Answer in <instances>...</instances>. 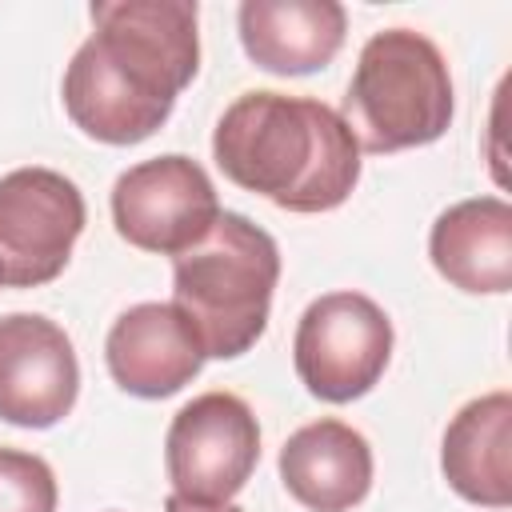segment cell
Returning a JSON list of instances; mask_svg holds the SVG:
<instances>
[{"label": "cell", "mask_w": 512, "mask_h": 512, "mask_svg": "<svg viewBox=\"0 0 512 512\" xmlns=\"http://www.w3.org/2000/svg\"><path fill=\"white\" fill-rule=\"evenodd\" d=\"M164 512H244V508H240V504H232V500H224V504H200V500H188V496L168 492Z\"/></svg>", "instance_id": "2e32d148"}, {"label": "cell", "mask_w": 512, "mask_h": 512, "mask_svg": "<svg viewBox=\"0 0 512 512\" xmlns=\"http://www.w3.org/2000/svg\"><path fill=\"white\" fill-rule=\"evenodd\" d=\"M440 468L456 496L480 508L512 504V396L488 392L468 400L444 428Z\"/></svg>", "instance_id": "5bb4252c"}, {"label": "cell", "mask_w": 512, "mask_h": 512, "mask_svg": "<svg viewBox=\"0 0 512 512\" xmlns=\"http://www.w3.org/2000/svg\"><path fill=\"white\" fill-rule=\"evenodd\" d=\"M212 156L236 188L288 212H332L360 180V144L340 112L284 92L236 96L216 120Z\"/></svg>", "instance_id": "7a4b0ae2"}, {"label": "cell", "mask_w": 512, "mask_h": 512, "mask_svg": "<svg viewBox=\"0 0 512 512\" xmlns=\"http://www.w3.org/2000/svg\"><path fill=\"white\" fill-rule=\"evenodd\" d=\"M436 272L472 296H500L512 288V204L500 196H472L444 208L428 236Z\"/></svg>", "instance_id": "4fadbf2b"}, {"label": "cell", "mask_w": 512, "mask_h": 512, "mask_svg": "<svg viewBox=\"0 0 512 512\" xmlns=\"http://www.w3.org/2000/svg\"><path fill=\"white\" fill-rule=\"evenodd\" d=\"M280 480L308 512H348L372 488V448L344 420H312L284 440Z\"/></svg>", "instance_id": "7c38bea8"}, {"label": "cell", "mask_w": 512, "mask_h": 512, "mask_svg": "<svg viewBox=\"0 0 512 512\" xmlns=\"http://www.w3.org/2000/svg\"><path fill=\"white\" fill-rule=\"evenodd\" d=\"M216 216L220 200L208 172L180 152L140 160L112 184V224L140 252L180 256L208 236Z\"/></svg>", "instance_id": "ba28073f"}, {"label": "cell", "mask_w": 512, "mask_h": 512, "mask_svg": "<svg viewBox=\"0 0 512 512\" xmlns=\"http://www.w3.org/2000/svg\"><path fill=\"white\" fill-rule=\"evenodd\" d=\"M104 360L112 380L140 400H164L192 384L204 368V348L188 320L168 304H132L116 316L104 340Z\"/></svg>", "instance_id": "30bf717a"}, {"label": "cell", "mask_w": 512, "mask_h": 512, "mask_svg": "<svg viewBox=\"0 0 512 512\" xmlns=\"http://www.w3.org/2000/svg\"><path fill=\"white\" fill-rule=\"evenodd\" d=\"M80 396L68 332L40 312L0 316V420L16 428L60 424Z\"/></svg>", "instance_id": "9c48e42d"}, {"label": "cell", "mask_w": 512, "mask_h": 512, "mask_svg": "<svg viewBox=\"0 0 512 512\" xmlns=\"http://www.w3.org/2000/svg\"><path fill=\"white\" fill-rule=\"evenodd\" d=\"M260 460V424L232 392H204L188 400L164 436V468L176 496L200 504L232 500Z\"/></svg>", "instance_id": "52a82bcc"}, {"label": "cell", "mask_w": 512, "mask_h": 512, "mask_svg": "<svg viewBox=\"0 0 512 512\" xmlns=\"http://www.w3.org/2000/svg\"><path fill=\"white\" fill-rule=\"evenodd\" d=\"M452 76L444 52L412 28H384L360 48L340 120L364 152H400L440 140L452 124Z\"/></svg>", "instance_id": "277c9868"}, {"label": "cell", "mask_w": 512, "mask_h": 512, "mask_svg": "<svg viewBox=\"0 0 512 512\" xmlns=\"http://www.w3.org/2000/svg\"><path fill=\"white\" fill-rule=\"evenodd\" d=\"M96 32L64 68V112L100 144H140L200 68L192 0H96Z\"/></svg>", "instance_id": "6da1fadb"}, {"label": "cell", "mask_w": 512, "mask_h": 512, "mask_svg": "<svg viewBox=\"0 0 512 512\" xmlns=\"http://www.w3.org/2000/svg\"><path fill=\"white\" fill-rule=\"evenodd\" d=\"M280 280L276 240L240 212H220L204 240L172 256V308L196 332L204 356H244L268 328Z\"/></svg>", "instance_id": "3957f363"}, {"label": "cell", "mask_w": 512, "mask_h": 512, "mask_svg": "<svg viewBox=\"0 0 512 512\" xmlns=\"http://www.w3.org/2000/svg\"><path fill=\"white\" fill-rule=\"evenodd\" d=\"M292 360L300 384L316 400H360L392 360V320L364 292H328L304 308Z\"/></svg>", "instance_id": "5b68a950"}, {"label": "cell", "mask_w": 512, "mask_h": 512, "mask_svg": "<svg viewBox=\"0 0 512 512\" xmlns=\"http://www.w3.org/2000/svg\"><path fill=\"white\" fill-rule=\"evenodd\" d=\"M56 500L48 460L24 448H0V512H56Z\"/></svg>", "instance_id": "9a60e30c"}, {"label": "cell", "mask_w": 512, "mask_h": 512, "mask_svg": "<svg viewBox=\"0 0 512 512\" xmlns=\"http://www.w3.org/2000/svg\"><path fill=\"white\" fill-rule=\"evenodd\" d=\"M84 196L56 168H12L0 176V288L56 280L84 232Z\"/></svg>", "instance_id": "8992f818"}, {"label": "cell", "mask_w": 512, "mask_h": 512, "mask_svg": "<svg viewBox=\"0 0 512 512\" xmlns=\"http://www.w3.org/2000/svg\"><path fill=\"white\" fill-rule=\"evenodd\" d=\"M236 20L248 60L276 76L328 68L348 32V12L336 0H244Z\"/></svg>", "instance_id": "8fae6325"}]
</instances>
